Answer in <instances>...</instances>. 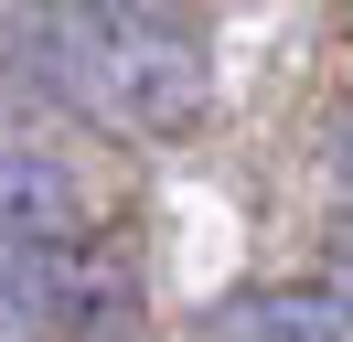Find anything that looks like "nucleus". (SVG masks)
<instances>
[{"label":"nucleus","instance_id":"f257e3e1","mask_svg":"<svg viewBox=\"0 0 353 342\" xmlns=\"http://www.w3.org/2000/svg\"><path fill=\"white\" fill-rule=\"evenodd\" d=\"M11 43H32L22 75L43 97L86 107L108 128H139V139L193 128L214 97V64H203L193 21H172V11H32V21H11Z\"/></svg>","mask_w":353,"mask_h":342},{"label":"nucleus","instance_id":"7ed1b4c3","mask_svg":"<svg viewBox=\"0 0 353 342\" xmlns=\"http://www.w3.org/2000/svg\"><path fill=\"white\" fill-rule=\"evenodd\" d=\"M236 332H246V342H353V278H310V289H257Z\"/></svg>","mask_w":353,"mask_h":342},{"label":"nucleus","instance_id":"39448f33","mask_svg":"<svg viewBox=\"0 0 353 342\" xmlns=\"http://www.w3.org/2000/svg\"><path fill=\"white\" fill-rule=\"evenodd\" d=\"M332 171H343V192H353V107L332 118Z\"/></svg>","mask_w":353,"mask_h":342},{"label":"nucleus","instance_id":"20e7f679","mask_svg":"<svg viewBox=\"0 0 353 342\" xmlns=\"http://www.w3.org/2000/svg\"><path fill=\"white\" fill-rule=\"evenodd\" d=\"M32 321H43V310H32V278L0 256V342H32Z\"/></svg>","mask_w":353,"mask_h":342},{"label":"nucleus","instance_id":"f03ea898","mask_svg":"<svg viewBox=\"0 0 353 342\" xmlns=\"http://www.w3.org/2000/svg\"><path fill=\"white\" fill-rule=\"evenodd\" d=\"M86 235V182L54 150L0 139V246H75Z\"/></svg>","mask_w":353,"mask_h":342}]
</instances>
